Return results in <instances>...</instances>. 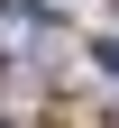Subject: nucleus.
I'll use <instances>...</instances> for the list:
<instances>
[{
	"instance_id": "1",
	"label": "nucleus",
	"mask_w": 119,
	"mask_h": 128,
	"mask_svg": "<svg viewBox=\"0 0 119 128\" xmlns=\"http://www.w3.org/2000/svg\"><path fill=\"white\" fill-rule=\"evenodd\" d=\"M92 55H101V73H119V37H101V46H92Z\"/></svg>"
}]
</instances>
